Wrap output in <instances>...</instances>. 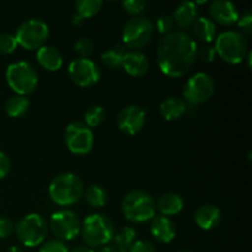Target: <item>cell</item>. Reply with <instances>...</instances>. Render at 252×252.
<instances>
[{
    "instance_id": "obj_1",
    "label": "cell",
    "mask_w": 252,
    "mask_h": 252,
    "mask_svg": "<svg viewBox=\"0 0 252 252\" xmlns=\"http://www.w3.org/2000/svg\"><path fill=\"white\" fill-rule=\"evenodd\" d=\"M197 46L193 37L184 30L162 36L158 42L157 51L160 70L171 78L185 75L196 62Z\"/></svg>"
},
{
    "instance_id": "obj_2",
    "label": "cell",
    "mask_w": 252,
    "mask_h": 252,
    "mask_svg": "<svg viewBox=\"0 0 252 252\" xmlns=\"http://www.w3.org/2000/svg\"><path fill=\"white\" fill-rule=\"evenodd\" d=\"M48 193L54 203L59 206H70L83 198V182L73 172H62L51 181Z\"/></svg>"
},
{
    "instance_id": "obj_3",
    "label": "cell",
    "mask_w": 252,
    "mask_h": 252,
    "mask_svg": "<svg viewBox=\"0 0 252 252\" xmlns=\"http://www.w3.org/2000/svg\"><path fill=\"white\" fill-rule=\"evenodd\" d=\"M80 234L89 248H102L112 240L115 225L105 214L94 213L83 220Z\"/></svg>"
},
{
    "instance_id": "obj_4",
    "label": "cell",
    "mask_w": 252,
    "mask_h": 252,
    "mask_svg": "<svg viewBox=\"0 0 252 252\" xmlns=\"http://www.w3.org/2000/svg\"><path fill=\"white\" fill-rule=\"evenodd\" d=\"M214 48L226 63L239 64L248 54L249 43L244 33L235 30H226L217 37Z\"/></svg>"
},
{
    "instance_id": "obj_5",
    "label": "cell",
    "mask_w": 252,
    "mask_h": 252,
    "mask_svg": "<svg viewBox=\"0 0 252 252\" xmlns=\"http://www.w3.org/2000/svg\"><path fill=\"white\" fill-rule=\"evenodd\" d=\"M48 223L38 213H30L20 219L15 233L20 243L26 248H36L44 243L48 234Z\"/></svg>"
},
{
    "instance_id": "obj_6",
    "label": "cell",
    "mask_w": 252,
    "mask_h": 252,
    "mask_svg": "<svg viewBox=\"0 0 252 252\" xmlns=\"http://www.w3.org/2000/svg\"><path fill=\"white\" fill-rule=\"evenodd\" d=\"M122 212L133 223H144L155 217L157 206L152 196L143 191H132L123 198Z\"/></svg>"
},
{
    "instance_id": "obj_7",
    "label": "cell",
    "mask_w": 252,
    "mask_h": 252,
    "mask_svg": "<svg viewBox=\"0 0 252 252\" xmlns=\"http://www.w3.org/2000/svg\"><path fill=\"white\" fill-rule=\"evenodd\" d=\"M6 81L17 95H29L36 90L38 84V73L29 62H15L7 66Z\"/></svg>"
},
{
    "instance_id": "obj_8",
    "label": "cell",
    "mask_w": 252,
    "mask_h": 252,
    "mask_svg": "<svg viewBox=\"0 0 252 252\" xmlns=\"http://www.w3.org/2000/svg\"><path fill=\"white\" fill-rule=\"evenodd\" d=\"M49 36V27L39 19H29L19 25L15 33L17 44L29 51L44 46Z\"/></svg>"
},
{
    "instance_id": "obj_9",
    "label": "cell",
    "mask_w": 252,
    "mask_h": 252,
    "mask_svg": "<svg viewBox=\"0 0 252 252\" xmlns=\"http://www.w3.org/2000/svg\"><path fill=\"white\" fill-rule=\"evenodd\" d=\"M154 32L153 22L148 17L134 16L128 20L122 31V41L130 49L143 48L149 43Z\"/></svg>"
},
{
    "instance_id": "obj_10",
    "label": "cell",
    "mask_w": 252,
    "mask_h": 252,
    "mask_svg": "<svg viewBox=\"0 0 252 252\" xmlns=\"http://www.w3.org/2000/svg\"><path fill=\"white\" fill-rule=\"evenodd\" d=\"M216 83L209 74L199 71L187 79L184 86V97L189 105H201L213 96Z\"/></svg>"
},
{
    "instance_id": "obj_11",
    "label": "cell",
    "mask_w": 252,
    "mask_h": 252,
    "mask_svg": "<svg viewBox=\"0 0 252 252\" xmlns=\"http://www.w3.org/2000/svg\"><path fill=\"white\" fill-rule=\"evenodd\" d=\"M48 228L56 239L61 241H70L80 234L81 221L78 214L70 209H62L52 214Z\"/></svg>"
},
{
    "instance_id": "obj_12",
    "label": "cell",
    "mask_w": 252,
    "mask_h": 252,
    "mask_svg": "<svg viewBox=\"0 0 252 252\" xmlns=\"http://www.w3.org/2000/svg\"><path fill=\"white\" fill-rule=\"evenodd\" d=\"M64 137H65L66 147L74 154H86V153L90 152L94 145L93 130L80 121L69 123Z\"/></svg>"
},
{
    "instance_id": "obj_13",
    "label": "cell",
    "mask_w": 252,
    "mask_h": 252,
    "mask_svg": "<svg viewBox=\"0 0 252 252\" xmlns=\"http://www.w3.org/2000/svg\"><path fill=\"white\" fill-rule=\"evenodd\" d=\"M68 73L71 81L83 88L94 85L101 78V71L97 64L91 59L80 58V57L70 62Z\"/></svg>"
},
{
    "instance_id": "obj_14",
    "label": "cell",
    "mask_w": 252,
    "mask_h": 252,
    "mask_svg": "<svg viewBox=\"0 0 252 252\" xmlns=\"http://www.w3.org/2000/svg\"><path fill=\"white\" fill-rule=\"evenodd\" d=\"M147 113L142 107L137 105L126 106L120 111L117 116L118 128L126 134H137L140 132L145 123Z\"/></svg>"
},
{
    "instance_id": "obj_15",
    "label": "cell",
    "mask_w": 252,
    "mask_h": 252,
    "mask_svg": "<svg viewBox=\"0 0 252 252\" xmlns=\"http://www.w3.org/2000/svg\"><path fill=\"white\" fill-rule=\"evenodd\" d=\"M150 233L159 243L169 244L176 236V226L169 217L160 214L150 220Z\"/></svg>"
},
{
    "instance_id": "obj_16",
    "label": "cell",
    "mask_w": 252,
    "mask_h": 252,
    "mask_svg": "<svg viewBox=\"0 0 252 252\" xmlns=\"http://www.w3.org/2000/svg\"><path fill=\"white\" fill-rule=\"evenodd\" d=\"M209 14L221 25H233L238 21L239 11L238 7L226 0H214L209 4Z\"/></svg>"
},
{
    "instance_id": "obj_17",
    "label": "cell",
    "mask_w": 252,
    "mask_h": 252,
    "mask_svg": "<svg viewBox=\"0 0 252 252\" xmlns=\"http://www.w3.org/2000/svg\"><path fill=\"white\" fill-rule=\"evenodd\" d=\"M122 68L132 76H142L149 70V59L139 51H128L125 53Z\"/></svg>"
},
{
    "instance_id": "obj_18",
    "label": "cell",
    "mask_w": 252,
    "mask_h": 252,
    "mask_svg": "<svg viewBox=\"0 0 252 252\" xmlns=\"http://www.w3.org/2000/svg\"><path fill=\"white\" fill-rule=\"evenodd\" d=\"M221 220L220 209L213 204H203L194 213V221L202 230H212Z\"/></svg>"
},
{
    "instance_id": "obj_19",
    "label": "cell",
    "mask_w": 252,
    "mask_h": 252,
    "mask_svg": "<svg viewBox=\"0 0 252 252\" xmlns=\"http://www.w3.org/2000/svg\"><path fill=\"white\" fill-rule=\"evenodd\" d=\"M198 19V6L194 1H184L175 9L174 20L175 24L181 29L192 27L194 21Z\"/></svg>"
},
{
    "instance_id": "obj_20",
    "label": "cell",
    "mask_w": 252,
    "mask_h": 252,
    "mask_svg": "<svg viewBox=\"0 0 252 252\" xmlns=\"http://www.w3.org/2000/svg\"><path fill=\"white\" fill-rule=\"evenodd\" d=\"M37 61L46 70L57 71L63 65V56L52 46H43L37 51Z\"/></svg>"
},
{
    "instance_id": "obj_21",
    "label": "cell",
    "mask_w": 252,
    "mask_h": 252,
    "mask_svg": "<svg viewBox=\"0 0 252 252\" xmlns=\"http://www.w3.org/2000/svg\"><path fill=\"white\" fill-rule=\"evenodd\" d=\"M192 27H193L194 37L203 43H211L216 38L217 26L213 20L209 19V17H198L192 25Z\"/></svg>"
},
{
    "instance_id": "obj_22",
    "label": "cell",
    "mask_w": 252,
    "mask_h": 252,
    "mask_svg": "<svg viewBox=\"0 0 252 252\" xmlns=\"http://www.w3.org/2000/svg\"><path fill=\"white\" fill-rule=\"evenodd\" d=\"M155 206L161 212V216H175V214H179L182 211V208H184V201H182V198L177 193L169 192V193L162 194L158 199Z\"/></svg>"
},
{
    "instance_id": "obj_23",
    "label": "cell",
    "mask_w": 252,
    "mask_h": 252,
    "mask_svg": "<svg viewBox=\"0 0 252 252\" xmlns=\"http://www.w3.org/2000/svg\"><path fill=\"white\" fill-rule=\"evenodd\" d=\"M160 115L166 121L179 120L186 112V102L179 97H167L160 105Z\"/></svg>"
},
{
    "instance_id": "obj_24",
    "label": "cell",
    "mask_w": 252,
    "mask_h": 252,
    "mask_svg": "<svg viewBox=\"0 0 252 252\" xmlns=\"http://www.w3.org/2000/svg\"><path fill=\"white\" fill-rule=\"evenodd\" d=\"M102 4L101 0H78L75 2L76 15L73 17V24L80 25L84 19L95 16L101 10Z\"/></svg>"
},
{
    "instance_id": "obj_25",
    "label": "cell",
    "mask_w": 252,
    "mask_h": 252,
    "mask_svg": "<svg viewBox=\"0 0 252 252\" xmlns=\"http://www.w3.org/2000/svg\"><path fill=\"white\" fill-rule=\"evenodd\" d=\"M113 248L118 252H129L137 241V231L130 226H125L112 238Z\"/></svg>"
},
{
    "instance_id": "obj_26",
    "label": "cell",
    "mask_w": 252,
    "mask_h": 252,
    "mask_svg": "<svg viewBox=\"0 0 252 252\" xmlns=\"http://www.w3.org/2000/svg\"><path fill=\"white\" fill-rule=\"evenodd\" d=\"M83 197L93 208H101L107 203V191L100 185H90L88 189H84Z\"/></svg>"
},
{
    "instance_id": "obj_27",
    "label": "cell",
    "mask_w": 252,
    "mask_h": 252,
    "mask_svg": "<svg viewBox=\"0 0 252 252\" xmlns=\"http://www.w3.org/2000/svg\"><path fill=\"white\" fill-rule=\"evenodd\" d=\"M30 107V101L27 100L25 96L22 95H15L11 96L9 100L6 101L5 105V111L10 117H20V116L25 115Z\"/></svg>"
},
{
    "instance_id": "obj_28",
    "label": "cell",
    "mask_w": 252,
    "mask_h": 252,
    "mask_svg": "<svg viewBox=\"0 0 252 252\" xmlns=\"http://www.w3.org/2000/svg\"><path fill=\"white\" fill-rule=\"evenodd\" d=\"M125 47L121 46V44H117V46L112 47V48L103 52V53L101 54V59H102V63L105 64L107 68L118 69L122 66V61L123 57H125Z\"/></svg>"
},
{
    "instance_id": "obj_29",
    "label": "cell",
    "mask_w": 252,
    "mask_h": 252,
    "mask_svg": "<svg viewBox=\"0 0 252 252\" xmlns=\"http://www.w3.org/2000/svg\"><path fill=\"white\" fill-rule=\"evenodd\" d=\"M84 117H85V122L84 123H85L89 128H95L105 121L106 111L102 106H91V107H89L88 110H86Z\"/></svg>"
},
{
    "instance_id": "obj_30",
    "label": "cell",
    "mask_w": 252,
    "mask_h": 252,
    "mask_svg": "<svg viewBox=\"0 0 252 252\" xmlns=\"http://www.w3.org/2000/svg\"><path fill=\"white\" fill-rule=\"evenodd\" d=\"M17 41L15 38L14 34L11 33H0V53L2 54H10L15 52L17 48Z\"/></svg>"
},
{
    "instance_id": "obj_31",
    "label": "cell",
    "mask_w": 252,
    "mask_h": 252,
    "mask_svg": "<svg viewBox=\"0 0 252 252\" xmlns=\"http://www.w3.org/2000/svg\"><path fill=\"white\" fill-rule=\"evenodd\" d=\"M39 252H69V249L63 241L58 239H52L42 244Z\"/></svg>"
},
{
    "instance_id": "obj_32",
    "label": "cell",
    "mask_w": 252,
    "mask_h": 252,
    "mask_svg": "<svg viewBox=\"0 0 252 252\" xmlns=\"http://www.w3.org/2000/svg\"><path fill=\"white\" fill-rule=\"evenodd\" d=\"M74 49L80 56V58H88L94 49V43L89 38H80L74 44Z\"/></svg>"
},
{
    "instance_id": "obj_33",
    "label": "cell",
    "mask_w": 252,
    "mask_h": 252,
    "mask_svg": "<svg viewBox=\"0 0 252 252\" xmlns=\"http://www.w3.org/2000/svg\"><path fill=\"white\" fill-rule=\"evenodd\" d=\"M197 57H199L203 62L211 63V62H213L217 57L216 48H214V46H212V44L209 43L197 46Z\"/></svg>"
},
{
    "instance_id": "obj_34",
    "label": "cell",
    "mask_w": 252,
    "mask_h": 252,
    "mask_svg": "<svg viewBox=\"0 0 252 252\" xmlns=\"http://www.w3.org/2000/svg\"><path fill=\"white\" fill-rule=\"evenodd\" d=\"M122 6L128 14L139 15L147 7V2L144 0H125L122 1Z\"/></svg>"
},
{
    "instance_id": "obj_35",
    "label": "cell",
    "mask_w": 252,
    "mask_h": 252,
    "mask_svg": "<svg viewBox=\"0 0 252 252\" xmlns=\"http://www.w3.org/2000/svg\"><path fill=\"white\" fill-rule=\"evenodd\" d=\"M157 29L158 31L160 32L161 34H167L170 32L174 31V26L175 22L172 20L171 16H167V15H164V16H160L159 19L157 20Z\"/></svg>"
},
{
    "instance_id": "obj_36",
    "label": "cell",
    "mask_w": 252,
    "mask_h": 252,
    "mask_svg": "<svg viewBox=\"0 0 252 252\" xmlns=\"http://www.w3.org/2000/svg\"><path fill=\"white\" fill-rule=\"evenodd\" d=\"M238 25H239V27L243 30L244 33H246V34L252 33V12H251V10H248L245 14H243L241 16H239ZM243 32H241V33H243Z\"/></svg>"
},
{
    "instance_id": "obj_37",
    "label": "cell",
    "mask_w": 252,
    "mask_h": 252,
    "mask_svg": "<svg viewBox=\"0 0 252 252\" xmlns=\"http://www.w3.org/2000/svg\"><path fill=\"white\" fill-rule=\"evenodd\" d=\"M15 230V225L10 219L0 217V239L9 238Z\"/></svg>"
},
{
    "instance_id": "obj_38",
    "label": "cell",
    "mask_w": 252,
    "mask_h": 252,
    "mask_svg": "<svg viewBox=\"0 0 252 252\" xmlns=\"http://www.w3.org/2000/svg\"><path fill=\"white\" fill-rule=\"evenodd\" d=\"M10 167H11V162H10L9 157L0 150V180L7 176V174L10 172Z\"/></svg>"
},
{
    "instance_id": "obj_39",
    "label": "cell",
    "mask_w": 252,
    "mask_h": 252,
    "mask_svg": "<svg viewBox=\"0 0 252 252\" xmlns=\"http://www.w3.org/2000/svg\"><path fill=\"white\" fill-rule=\"evenodd\" d=\"M129 252H157V250L149 241L137 240Z\"/></svg>"
},
{
    "instance_id": "obj_40",
    "label": "cell",
    "mask_w": 252,
    "mask_h": 252,
    "mask_svg": "<svg viewBox=\"0 0 252 252\" xmlns=\"http://www.w3.org/2000/svg\"><path fill=\"white\" fill-rule=\"evenodd\" d=\"M69 252H95V251H94L91 248H89V246H78V248L73 249V250H70Z\"/></svg>"
},
{
    "instance_id": "obj_41",
    "label": "cell",
    "mask_w": 252,
    "mask_h": 252,
    "mask_svg": "<svg viewBox=\"0 0 252 252\" xmlns=\"http://www.w3.org/2000/svg\"><path fill=\"white\" fill-rule=\"evenodd\" d=\"M98 252H118V251L116 250L112 245H105L100 249V251Z\"/></svg>"
},
{
    "instance_id": "obj_42",
    "label": "cell",
    "mask_w": 252,
    "mask_h": 252,
    "mask_svg": "<svg viewBox=\"0 0 252 252\" xmlns=\"http://www.w3.org/2000/svg\"><path fill=\"white\" fill-rule=\"evenodd\" d=\"M6 252H24V251H22V249L19 248V246H11V248L7 249Z\"/></svg>"
},
{
    "instance_id": "obj_43",
    "label": "cell",
    "mask_w": 252,
    "mask_h": 252,
    "mask_svg": "<svg viewBox=\"0 0 252 252\" xmlns=\"http://www.w3.org/2000/svg\"><path fill=\"white\" fill-rule=\"evenodd\" d=\"M251 58H252V53L251 52H248V66L249 68H251Z\"/></svg>"
},
{
    "instance_id": "obj_44",
    "label": "cell",
    "mask_w": 252,
    "mask_h": 252,
    "mask_svg": "<svg viewBox=\"0 0 252 252\" xmlns=\"http://www.w3.org/2000/svg\"><path fill=\"white\" fill-rule=\"evenodd\" d=\"M180 252H189V251H180Z\"/></svg>"
}]
</instances>
